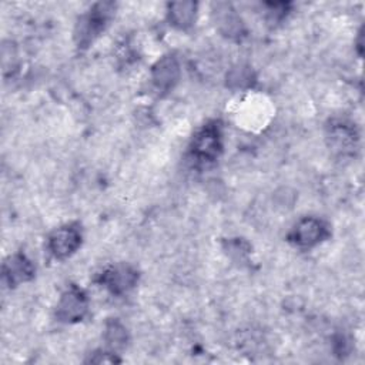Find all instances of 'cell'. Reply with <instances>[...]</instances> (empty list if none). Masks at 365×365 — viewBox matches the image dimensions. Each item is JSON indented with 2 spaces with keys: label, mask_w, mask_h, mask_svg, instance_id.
Returning a JSON list of instances; mask_svg holds the SVG:
<instances>
[{
  "label": "cell",
  "mask_w": 365,
  "mask_h": 365,
  "mask_svg": "<svg viewBox=\"0 0 365 365\" xmlns=\"http://www.w3.org/2000/svg\"><path fill=\"white\" fill-rule=\"evenodd\" d=\"M113 7V3H97L78 20L76 27V40L80 47H87L104 30Z\"/></svg>",
  "instance_id": "1"
},
{
  "label": "cell",
  "mask_w": 365,
  "mask_h": 365,
  "mask_svg": "<svg viewBox=\"0 0 365 365\" xmlns=\"http://www.w3.org/2000/svg\"><path fill=\"white\" fill-rule=\"evenodd\" d=\"M87 308L88 301L86 294L78 287L71 285L61 294L57 302L56 317L58 321L66 324L78 322L86 317Z\"/></svg>",
  "instance_id": "2"
},
{
  "label": "cell",
  "mask_w": 365,
  "mask_h": 365,
  "mask_svg": "<svg viewBox=\"0 0 365 365\" xmlns=\"http://www.w3.org/2000/svg\"><path fill=\"white\" fill-rule=\"evenodd\" d=\"M327 237V225L314 217H305L299 220L288 235L289 241L299 248H312L322 242Z\"/></svg>",
  "instance_id": "3"
},
{
  "label": "cell",
  "mask_w": 365,
  "mask_h": 365,
  "mask_svg": "<svg viewBox=\"0 0 365 365\" xmlns=\"http://www.w3.org/2000/svg\"><path fill=\"white\" fill-rule=\"evenodd\" d=\"M221 151V133L215 123L204 125L194 137L191 153L198 161H214Z\"/></svg>",
  "instance_id": "4"
},
{
  "label": "cell",
  "mask_w": 365,
  "mask_h": 365,
  "mask_svg": "<svg viewBox=\"0 0 365 365\" xmlns=\"http://www.w3.org/2000/svg\"><path fill=\"white\" fill-rule=\"evenodd\" d=\"M81 244V234L74 225H64L54 230L48 237V251L54 258L63 259L76 252Z\"/></svg>",
  "instance_id": "5"
},
{
  "label": "cell",
  "mask_w": 365,
  "mask_h": 365,
  "mask_svg": "<svg viewBox=\"0 0 365 365\" xmlns=\"http://www.w3.org/2000/svg\"><path fill=\"white\" fill-rule=\"evenodd\" d=\"M137 279H138V274L134 268H131L130 265L120 264L106 269L104 274L101 275L100 282L110 292L120 295L130 291L135 285Z\"/></svg>",
  "instance_id": "6"
},
{
  "label": "cell",
  "mask_w": 365,
  "mask_h": 365,
  "mask_svg": "<svg viewBox=\"0 0 365 365\" xmlns=\"http://www.w3.org/2000/svg\"><path fill=\"white\" fill-rule=\"evenodd\" d=\"M151 80L154 87L161 93L173 90L180 80V64L177 58L174 56L161 57L153 67Z\"/></svg>",
  "instance_id": "7"
},
{
  "label": "cell",
  "mask_w": 365,
  "mask_h": 365,
  "mask_svg": "<svg viewBox=\"0 0 365 365\" xmlns=\"http://www.w3.org/2000/svg\"><path fill=\"white\" fill-rule=\"evenodd\" d=\"M328 140L334 151L339 154H349L356 145L358 134L352 124L338 120L328 125Z\"/></svg>",
  "instance_id": "8"
},
{
  "label": "cell",
  "mask_w": 365,
  "mask_h": 365,
  "mask_svg": "<svg viewBox=\"0 0 365 365\" xmlns=\"http://www.w3.org/2000/svg\"><path fill=\"white\" fill-rule=\"evenodd\" d=\"M212 16L222 34L228 37H238L242 34V21L230 3H215L212 7Z\"/></svg>",
  "instance_id": "9"
},
{
  "label": "cell",
  "mask_w": 365,
  "mask_h": 365,
  "mask_svg": "<svg viewBox=\"0 0 365 365\" xmlns=\"http://www.w3.org/2000/svg\"><path fill=\"white\" fill-rule=\"evenodd\" d=\"M3 275L10 287H16L34 277V267L26 255L16 254L6 259L3 265Z\"/></svg>",
  "instance_id": "10"
},
{
  "label": "cell",
  "mask_w": 365,
  "mask_h": 365,
  "mask_svg": "<svg viewBox=\"0 0 365 365\" xmlns=\"http://www.w3.org/2000/svg\"><path fill=\"white\" fill-rule=\"evenodd\" d=\"M197 14V3L194 1H175L168 4V19L171 24L180 30L192 26Z\"/></svg>",
  "instance_id": "11"
},
{
  "label": "cell",
  "mask_w": 365,
  "mask_h": 365,
  "mask_svg": "<svg viewBox=\"0 0 365 365\" xmlns=\"http://www.w3.org/2000/svg\"><path fill=\"white\" fill-rule=\"evenodd\" d=\"M106 342L113 349H123L127 344V329L118 321H108L104 332Z\"/></svg>",
  "instance_id": "12"
},
{
  "label": "cell",
  "mask_w": 365,
  "mask_h": 365,
  "mask_svg": "<svg viewBox=\"0 0 365 365\" xmlns=\"http://www.w3.org/2000/svg\"><path fill=\"white\" fill-rule=\"evenodd\" d=\"M228 80H230V83L235 84V87L248 86V84H250V80H251V71H250L248 68L238 67V68H235V70L231 71Z\"/></svg>",
  "instance_id": "13"
}]
</instances>
